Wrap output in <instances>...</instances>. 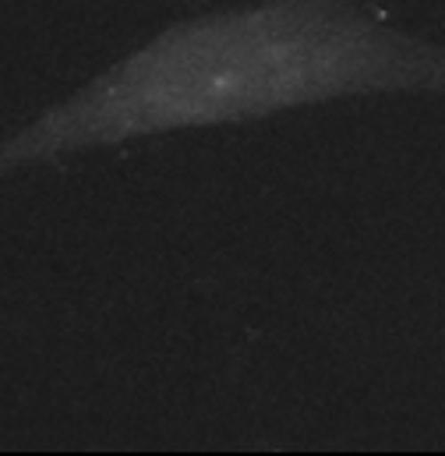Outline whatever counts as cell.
<instances>
[{
  "mask_svg": "<svg viewBox=\"0 0 445 456\" xmlns=\"http://www.w3.org/2000/svg\"><path fill=\"white\" fill-rule=\"evenodd\" d=\"M445 96V46L360 0H258L177 21L0 138V177L68 152L357 96Z\"/></svg>",
  "mask_w": 445,
  "mask_h": 456,
  "instance_id": "cell-1",
  "label": "cell"
}]
</instances>
